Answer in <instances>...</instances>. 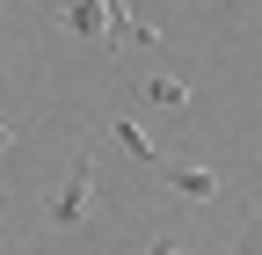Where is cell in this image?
<instances>
[{
    "label": "cell",
    "instance_id": "obj_1",
    "mask_svg": "<svg viewBox=\"0 0 262 255\" xmlns=\"http://www.w3.org/2000/svg\"><path fill=\"white\" fill-rule=\"evenodd\" d=\"M88 219H95V146L73 153V168H66L58 197L44 211V233H73V226H88Z\"/></svg>",
    "mask_w": 262,
    "mask_h": 255
},
{
    "label": "cell",
    "instance_id": "obj_2",
    "mask_svg": "<svg viewBox=\"0 0 262 255\" xmlns=\"http://www.w3.org/2000/svg\"><path fill=\"white\" fill-rule=\"evenodd\" d=\"M153 175L168 182L175 197H189V204H211V197H219V168H204V161H175V153H160Z\"/></svg>",
    "mask_w": 262,
    "mask_h": 255
},
{
    "label": "cell",
    "instance_id": "obj_3",
    "mask_svg": "<svg viewBox=\"0 0 262 255\" xmlns=\"http://www.w3.org/2000/svg\"><path fill=\"white\" fill-rule=\"evenodd\" d=\"M58 22L73 29L80 44H102V0H58Z\"/></svg>",
    "mask_w": 262,
    "mask_h": 255
},
{
    "label": "cell",
    "instance_id": "obj_4",
    "mask_svg": "<svg viewBox=\"0 0 262 255\" xmlns=\"http://www.w3.org/2000/svg\"><path fill=\"white\" fill-rule=\"evenodd\" d=\"M131 95H146V102H160V110H189V80L182 73H146Z\"/></svg>",
    "mask_w": 262,
    "mask_h": 255
},
{
    "label": "cell",
    "instance_id": "obj_5",
    "mask_svg": "<svg viewBox=\"0 0 262 255\" xmlns=\"http://www.w3.org/2000/svg\"><path fill=\"white\" fill-rule=\"evenodd\" d=\"M110 139H117V146H124V153H131L139 168H153V161H160V146H153V139H146V132H139L131 117H110Z\"/></svg>",
    "mask_w": 262,
    "mask_h": 255
},
{
    "label": "cell",
    "instance_id": "obj_6",
    "mask_svg": "<svg viewBox=\"0 0 262 255\" xmlns=\"http://www.w3.org/2000/svg\"><path fill=\"white\" fill-rule=\"evenodd\" d=\"M146 255H196V248H189V241H182V233H160V241H153V248H146Z\"/></svg>",
    "mask_w": 262,
    "mask_h": 255
},
{
    "label": "cell",
    "instance_id": "obj_7",
    "mask_svg": "<svg viewBox=\"0 0 262 255\" xmlns=\"http://www.w3.org/2000/svg\"><path fill=\"white\" fill-rule=\"evenodd\" d=\"M233 255H262V219H248V226H241V248Z\"/></svg>",
    "mask_w": 262,
    "mask_h": 255
},
{
    "label": "cell",
    "instance_id": "obj_8",
    "mask_svg": "<svg viewBox=\"0 0 262 255\" xmlns=\"http://www.w3.org/2000/svg\"><path fill=\"white\" fill-rule=\"evenodd\" d=\"M8 146H15V139H8V124H0V153H8Z\"/></svg>",
    "mask_w": 262,
    "mask_h": 255
}]
</instances>
